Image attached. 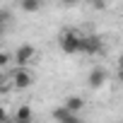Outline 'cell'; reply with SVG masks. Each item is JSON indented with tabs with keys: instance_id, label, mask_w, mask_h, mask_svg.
<instances>
[{
	"instance_id": "4fadbf2b",
	"label": "cell",
	"mask_w": 123,
	"mask_h": 123,
	"mask_svg": "<svg viewBox=\"0 0 123 123\" xmlns=\"http://www.w3.org/2000/svg\"><path fill=\"white\" fill-rule=\"evenodd\" d=\"M3 87H5V75L0 73V89H3Z\"/></svg>"
},
{
	"instance_id": "52a82bcc",
	"label": "cell",
	"mask_w": 123,
	"mask_h": 123,
	"mask_svg": "<svg viewBox=\"0 0 123 123\" xmlns=\"http://www.w3.org/2000/svg\"><path fill=\"white\" fill-rule=\"evenodd\" d=\"M53 118H55L58 123H82V121H80V116H73V113H68L63 106L53 109Z\"/></svg>"
},
{
	"instance_id": "8992f818",
	"label": "cell",
	"mask_w": 123,
	"mask_h": 123,
	"mask_svg": "<svg viewBox=\"0 0 123 123\" xmlns=\"http://www.w3.org/2000/svg\"><path fill=\"white\" fill-rule=\"evenodd\" d=\"M85 97H77V94H73V97H68L65 99V104H63V109L68 111V113H73V116H80V111H85Z\"/></svg>"
},
{
	"instance_id": "9c48e42d",
	"label": "cell",
	"mask_w": 123,
	"mask_h": 123,
	"mask_svg": "<svg viewBox=\"0 0 123 123\" xmlns=\"http://www.w3.org/2000/svg\"><path fill=\"white\" fill-rule=\"evenodd\" d=\"M19 7H22L24 12H39V10H41V3H39V0H22Z\"/></svg>"
},
{
	"instance_id": "3957f363",
	"label": "cell",
	"mask_w": 123,
	"mask_h": 123,
	"mask_svg": "<svg viewBox=\"0 0 123 123\" xmlns=\"http://www.w3.org/2000/svg\"><path fill=\"white\" fill-rule=\"evenodd\" d=\"M34 53H36V51H34L31 43H22V46L12 53V63H15L17 68H27V63L34 58Z\"/></svg>"
},
{
	"instance_id": "6da1fadb",
	"label": "cell",
	"mask_w": 123,
	"mask_h": 123,
	"mask_svg": "<svg viewBox=\"0 0 123 123\" xmlns=\"http://www.w3.org/2000/svg\"><path fill=\"white\" fill-rule=\"evenodd\" d=\"M80 31L75 29H65V31H60L58 34V46L63 53H77L80 51Z\"/></svg>"
},
{
	"instance_id": "30bf717a",
	"label": "cell",
	"mask_w": 123,
	"mask_h": 123,
	"mask_svg": "<svg viewBox=\"0 0 123 123\" xmlns=\"http://www.w3.org/2000/svg\"><path fill=\"white\" fill-rule=\"evenodd\" d=\"M12 63V53L10 51H0V68H7Z\"/></svg>"
},
{
	"instance_id": "5b68a950",
	"label": "cell",
	"mask_w": 123,
	"mask_h": 123,
	"mask_svg": "<svg viewBox=\"0 0 123 123\" xmlns=\"http://www.w3.org/2000/svg\"><path fill=\"white\" fill-rule=\"evenodd\" d=\"M12 82H15V87H17V89H27V87H31L34 75H31L27 68H17V73L12 75Z\"/></svg>"
},
{
	"instance_id": "7c38bea8",
	"label": "cell",
	"mask_w": 123,
	"mask_h": 123,
	"mask_svg": "<svg viewBox=\"0 0 123 123\" xmlns=\"http://www.w3.org/2000/svg\"><path fill=\"white\" fill-rule=\"evenodd\" d=\"M3 29H5V17L0 15V34H3Z\"/></svg>"
},
{
	"instance_id": "8fae6325",
	"label": "cell",
	"mask_w": 123,
	"mask_h": 123,
	"mask_svg": "<svg viewBox=\"0 0 123 123\" xmlns=\"http://www.w3.org/2000/svg\"><path fill=\"white\" fill-rule=\"evenodd\" d=\"M0 123H10V116H7V109L0 106Z\"/></svg>"
},
{
	"instance_id": "ba28073f",
	"label": "cell",
	"mask_w": 123,
	"mask_h": 123,
	"mask_svg": "<svg viewBox=\"0 0 123 123\" xmlns=\"http://www.w3.org/2000/svg\"><path fill=\"white\" fill-rule=\"evenodd\" d=\"M31 118H34V111H31L29 104H22L15 111V123H31Z\"/></svg>"
},
{
	"instance_id": "7a4b0ae2",
	"label": "cell",
	"mask_w": 123,
	"mask_h": 123,
	"mask_svg": "<svg viewBox=\"0 0 123 123\" xmlns=\"http://www.w3.org/2000/svg\"><path fill=\"white\" fill-rule=\"evenodd\" d=\"M101 51V39L94 36V34H82L80 36V51L77 53H85V55H94Z\"/></svg>"
},
{
	"instance_id": "277c9868",
	"label": "cell",
	"mask_w": 123,
	"mask_h": 123,
	"mask_svg": "<svg viewBox=\"0 0 123 123\" xmlns=\"http://www.w3.org/2000/svg\"><path fill=\"white\" fill-rule=\"evenodd\" d=\"M106 77H109V73H106V68L104 65H97V68H92L89 70V87L92 89H101L104 87V82H106Z\"/></svg>"
}]
</instances>
